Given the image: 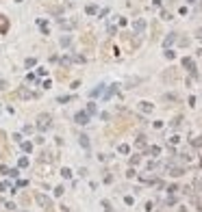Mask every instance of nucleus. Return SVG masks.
<instances>
[{"mask_svg":"<svg viewBox=\"0 0 202 212\" xmlns=\"http://www.w3.org/2000/svg\"><path fill=\"white\" fill-rule=\"evenodd\" d=\"M50 126H52V121H50V115H39V121H37V128H39V130H48Z\"/></svg>","mask_w":202,"mask_h":212,"instance_id":"nucleus-1","label":"nucleus"},{"mask_svg":"<svg viewBox=\"0 0 202 212\" xmlns=\"http://www.w3.org/2000/svg\"><path fill=\"white\" fill-rule=\"evenodd\" d=\"M182 67H187V72H191L193 76H196V63H193V59H182Z\"/></svg>","mask_w":202,"mask_h":212,"instance_id":"nucleus-2","label":"nucleus"},{"mask_svg":"<svg viewBox=\"0 0 202 212\" xmlns=\"http://www.w3.org/2000/svg\"><path fill=\"white\" fill-rule=\"evenodd\" d=\"M168 171H170V175H172V178H180L182 173H185V169H182V167H172V165H168Z\"/></svg>","mask_w":202,"mask_h":212,"instance_id":"nucleus-3","label":"nucleus"},{"mask_svg":"<svg viewBox=\"0 0 202 212\" xmlns=\"http://www.w3.org/2000/svg\"><path fill=\"white\" fill-rule=\"evenodd\" d=\"M133 30H135L137 35H141L143 30H146V20H137V22L133 24Z\"/></svg>","mask_w":202,"mask_h":212,"instance_id":"nucleus-4","label":"nucleus"},{"mask_svg":"<svg viewBox=\"0 0 202 212\" xmlns=\"http://www.w3.org/2000/svg\"><path fill=\"white\" fill-rule=\"evenodd\" d=\"M76 123H80V126L89 123V117H87V113H78V115H76Z\"/></svg>","mask_w":202,"mask_h":212,"instance_id":"nucleus-5","label":"nucleus"},{"mask_svg":"<svg viewBox=\"0 0 202 212\" xmlns=\"http://www.w3.org/2000/svg\"><path fill=\"white\" fill-rule=\"evenodd\" d=\"M37 201H39L44 208H50V206H52V203H50V199H48V197H44V195H37Z\"/></svg>","mask_w":202,"mask_h":212,"instance_id":"nucleus-6","label":"nucleus"},{"mask_svg":"<svg viewBox=\"0 0 202 212\" xmlns=\"http://www.w3.org/2000/svg\"><path fill=\"white\" fill-rule=\"evenodd\" d=\"M80 145H83L85 149H89V136L87 134H80Z\"/></svg>","mask_w":202,"mask_h":212,"instance_id":"nucleus-7","label":"nucleus"},{"mask_svg":"<svg viewBox=\"0 0 202 212\" xmlns=\"http://www.w3.org/2000/svg\"><path fill=\"white\" fill-rule=\"evenodd\" d=\"M139 108H141V113H150V110H152V104H148V102H141V106H139Z\"/></svg>","mask_w":202,"mask_h":212,"instance_id":"nucleus-8","label":"nucleus"},{"mask_svg":"<svg viewBox=\"0 0 202 212\" xmlns=\"http://www.w3.org/2000/svg\"><path fill=\"white\" fill-rule=\"evenodd\" d=\"M148 154H152V156H159V154H161V147H159V145H152V147L148 149Z\"/></svg>","mask_w":202,"mask_h":212,"instance_id":"nucleus-9","label":"nucleus"},{"mask_svg":"<svg viewBox=\"0 0 202 212\" xmlns=\"http://www.w3.org/2000/svg\"><path fill=\"white\" fill-rule=\"evenodd\" d=\"M163 78H165V80H176V72H165Z\"/></svg>","mask_w":202,"mask_h":212,"instance_id":"nucleus-10","label":"nucleus"},{"mask_svg":"<svg viewBox=\"0 0 202 212\" xmlns=\"http://www.w3.org/2000/svg\"><path fill=\"white\" fill-rule=\"evenodd\" d=\"M102 87H104V84H98V89H94V91H91V98H96V95H100V93H102Z\"/></svg>","mask_w":202,"mask_h":212,"instance_id":"nucleus-11","label":"nucleus"},{"mask_svg":"<svg viewBox=\"0 0 202 212\" xmlns=\"http://www.w3.org/2000/svg\"><path fill=\"white\" fill-rule=\"evenodd\" d=\"M163 100H165V102H176V95H174V93H170V95H165V98H163Z\"/></svg>","mask_w":202,"mask_h":212,"instance_id":"nucleus-12","label":"nucleus"},{"mask_svg":"<svg viewBox=\"0 0 202 212\" xmlns=\"http://www.w3.org/2000/svg\"><path fill=\"white\" fill-rule=\"evenodd\" d=\"M143 145H146V136L141 134V136L137 138V147H143Z\"/></svg>","mask_w":202,"mask_h":212,"instance_id":"nucleus-13","label":"nucleus"},{"mask_svg":"<svg viewBox=\"0 0 202 212\" xmlns=\"http://www.w3.org/2000/svg\"><path fill=\"white\" fill-rule=\"evenodd\" d=\"M130 152V147H128V145H120V154H128Z\"/></svg>","mask_w":202,"mask_h":212,"instance_id":"nucleus-14","label":"nucleus"},{"mask_svg":"<svg viewBox=\"0 0 202 212\" xmlns=\"http://www.w3.org/2000/svg\"><path fill=\"white\" fill-rule=\"evenodd\" d=\"M87 113H89V115L96 113V104H89V106H87Z\"/></svg>","mask_w":202,"mask_h":212,"instance_id":"nucleus-15","label":"nucleus"},{"mask_svg":"<svg viewBox=\"0 0 202 212\" xmlns=\"http://www.w3.org/2000/svg\"><path fill=\"white\" fill-rule=\"evenodd\" d=\"M61 175H63V178H70V175H72V171H70V169H63V171H61Z\"/></svg>","mask_w":202,"mask_h":212,"instance_id":"nucleus-16","label":"nucleus"},{"mask_svg":"<svg viewBox=\"0 0 202 212\" xmlns=\"http://www.w3.org/2000/svg\"><path fill=\"white\" fill-rule=\"evenodd\" d=\"M87 13H89V15H94V13H96V7H94V5H89V7H87Z\"/></svg>","mask_w":202,"mask_h":212,"instance_id":"nucleus-17","label":"nucleus"},{"mask_svg":"<svg viewBox=\"0 0 202 212\" xmlns=\"http://www.w3.org/2000/svg\"><path fill=\"white\" fill-rule=\"evenodd\" d=\"M172 41H174V33H170V37H168V39H165V45H170V43H172Z\"/></svg>","mask_w":202,"mask_h":212,"instance_id":"nucleus-18","label":"nucleus"},{"mask_svg":"<svg viewBox=\"0 0 202 212\" xmlns=\"http://www.w3.org/2000/svg\"><path fill=\"white\" fill-rule=\"evenodd\" d=\"M22 147H24V152H30V149H33V145H30V143H22Z\"/></svg>","mask_w":202,"mask_h":212,"instance_id":"nucleus-19","label":"nucleus"},{"mask_svg":"<svg viewBox=\"0 0 202 212\" xmlns=\"http://www.w3.org/2000/svg\"><path fill=\"white\" fill-rule=\"evenodd\" d=\"M178 141H180V136H172V138H170V143H172V145H176Z\"/></svg>","mask_w":202,"mask_h":212,"instance_id":"nucleus-20","label":"nucleus"},{"mask_svg":"<svg viewBox=\"0 0 202 212\" xmlns=\"http://www.w3.org/2000/svg\"><path fill=\"white\" fill-rule=\"evenodd\" d=\"M168 191H170V193H172V195H174V193H178V191H180V188H178V186H170Z\"/></svg>","mask_w":202,"mask_h":212,"instance_id":"nucleus-21","label":"nucleus"},{"mask_svg":"<svg viewBox=\"0 0 202 212\" xmlns=\"http://www.w3.org/2000/svg\"><path fill=\"white\" fill-rule=\"evenodd\" d=\"M196 188H200V191H202V178H198V180H196Z\"/></svg>","mask_w":202,"mask_h":212,"instance_id":"nucleus-22","label":"nucleus"},{"mask_svg":"<svg viewBox=\"0 0 202 212\" xmlns=\"http://www.w3.org/2000/svg\"><path fill=\"white\" fill-rule=\"evenodd\" d=\"M0 89H7V82H5V80H0Z\"/></svg>","mask_w":202,"mask_h":212,"instance_id":"nucleus-23","label":"nucleus"},{"mask_svg":"<svg viewBox=\"0 0 202 212\" xmlns=\"http://www.w3.org/2000/svg\"><path fill=\"white\" fill-rule=\"evenodd\" d=\"M170 2H172V5H174V2H176V0H170Z\"/></svg>","mask_w":202,"mask_h":212,"instance_id":"nucleus-24","label":"nucleus"},{"mask_svg":"<svg viewBox=\"0 0 202 212\" xmlns=\"http://www.w3.org/2000/svg\"><path fill=\"white\" fill-rule=\"evenodd\" d=\"M189 2H196V0H189Z\"/></svg>","mask_w":202,"mask_h":212,"instance_id":"nucleus-25","label":"nucleus"},{"mask_svg":"<svg viewBox=\"0 0 202 212\" xmlns=\"http://www.w3.org/2000/svg\"><path fill=\"white\" fill-rule=\"evenodd\" d=\"M200 167H202V160H200Z\"/></svg>","mask_w":202,"mask_h":212,"instance_id":"nucleus-26","label":"nucleus"}]
</instances>
